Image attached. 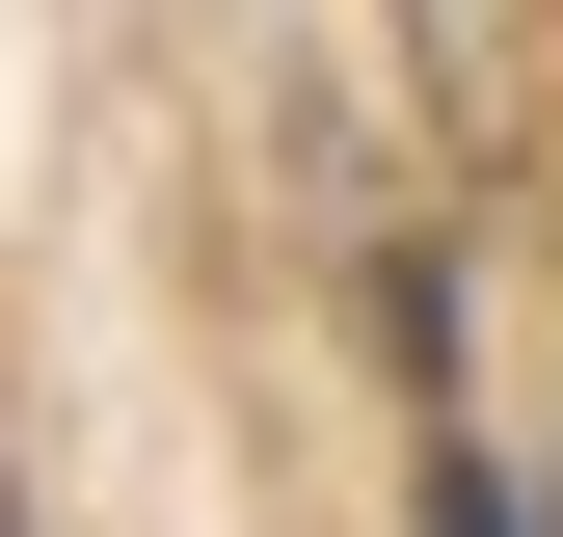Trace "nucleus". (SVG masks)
I'll use <instances>...</instances> for the list:
<instances>
[{"instance_id":"1","label":"nucleus","mask_w":563,"mask_h":537,"mask_svg":"<svg viewBox=\"0 0 563 537\" xmlns=\"http://www.w3.org/2000/svg\"><path fill=\"white\" fill-rule=\"evenodd\" d=\"M430 537H537V511H510V484H483V457H430Z\"/></svg>"}]
</instances>
